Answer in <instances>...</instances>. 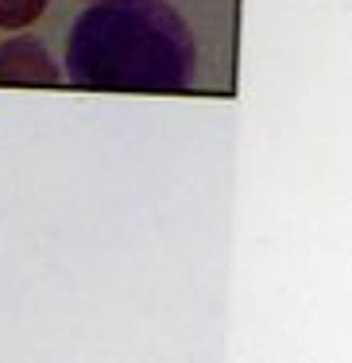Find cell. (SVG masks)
Segmentation results:
<instances>
[{
    "mask_svg": "<svg viewBox=\"0 0 352 363\" xmlns=\"http://www.w3.org/2000/svg\"><path fill=\"white\" fill-rule=\"evenodd\" d=\"M66 70L85 89H182L194 43L163 0H101L70 28Z\"/></svg>",
    "mask_w": 352,
    "mask_h": 363,
    "instance_id": "1",
    "label": "cell"
},
{
    "mask_svg": "<svg viewBox=\"0 0 352 363\" xmlns=\"http://www.w3.org/2000/svg\"><path fill=\"white\" fill-rule=\"evenodd\" d=\"M58 66L35 39L0 43V85H55Z\"/></svg>",
    "mask_w": 352,
    "mask_h": 363,
    "instance_id": "2",
    "label": "cell"
},
{
    "mask_svg": "<svg viewBox=\"0 0 352 363\" xmlns=\"http://www.w3.org/2000/svg\"><path fill=\"white\" fill-rule=\"evenodd\" d=\"M43 8H47V0H0V28H28L43 16Z\"/></svg>",
    "mask_w": 352,
    "mask_h": 363,
    "instance_id": "3",
    "label": "cell"
}]
</instances>
